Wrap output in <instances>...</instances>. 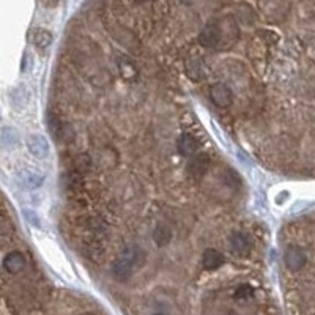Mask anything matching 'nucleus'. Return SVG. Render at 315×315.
<instances>
[{
    "mask_svg": "<svg viewBox=\"0 0 315 315\" xmlns=\"http://www.w3.org/2000/svg\"><path fill=\"white\" fill-rule=\"evenodd\" d=\"M240 20L235 13L210 19L198 34V43L206 49H220L234 44L240 36Z\"/></svg>",
    "mask_w": 315,
    "mask_h": 315,
    "instance_id": "1",
    "label": "nucleus"
},
{
    "mask_svg": "<svg viewBox=\"0 0 315 315\" xmlns=\"http://www.w3.org/2000/svg\"><path fill=\"white\" fill-rule=\"evenodd\" d=\"M140 256H144V252L140 250V248L138 246H128L124 248L120 256L117 257V260L114 262V276L117 278L118 280H124L131 276V272L134 270V266L139 264Z\"/></svg>",
    "mask_w": 315,
    "mask_h": 315,
    "instance_id": "2",
    "label": "nucleus"
},
{
    "mask_svg": "<svg viewBox=\"0 0 315 315\" xmlns=\"http://www.w3.org/2000/svg\"><path fill=\"white\" fill-rule=\"evenodd\" d=\"M284 260H286V266L293 271V272H300L304 266L308 265L309 257L308 252L304 250L301 246L292 244L286 249V254H284Z\"/></svg>",
    "mask_w": 315,
    "mask_h": 315,
    "instance_id": "3",
    "label": "nucleus"
},
{
    "mask_svg": "<svg viewBox=\"0 0 315 315\" xmlns=\"http://www.w3.org/2000/svg\"><path fill=\"white\" fill-rule=\"evenodd\" d=\"M210 96H212L213 102L220 109H227V108L232 106V102H234L232 88H230L228 86H226V84H222V82L214 84V86L210 87Z\"/></svg>",
    "mask_w": 315,
    "mask_h": 315,
    "instance_id": "4",
    "label": "nucleus"
},
{
    "mask_svg": "<svg viewBox=\"0 0 315 315\" xmlns=\"http://www.w3.org/2000/svg\"><path fill=\"white\" fill-rule=\"evenodd\" d=\"M210 166H212V160H210V156L206 153H197V154L191 156V160H189L188 172L194 178H200L208 172Z\"/></svg>",
    "mask_w": 315,
    "mask_h": 315,
    "instance_id": "5",
    "label": "nucleus"
},
{
    "mask_svg": "<svg viewBox=\"0 0 315 315\" xmlns=\"http://www.w3.org/2000/svg\"><path fill=\"white\" fill-rule=\"evenodd\" d=\"M49 130L52 134H54V138L62 142H70V140H72V138H74V132H72L71 126L63 123L60 118L54 117V115L49 118Z\"/></svg>",
    "mask_w": 315,
    "mask_h": 315,
    "instance_id": "6",
    "label": "nucleus"
},
{
    "mask_svg": "<svg viewBox=\"0 0 315 315\" xmlns=\"http://www.w3.org/2000/svg\"><path fill=\"white\" fill-rule=\"evenodd\" d=\"M27 148L38 160H44L49 154V144L41 134H32L27 138Z\"/></svg>",
    "mask_w": 315,
    "mask_h": 315,
    "instance_id": "7",
    "label": "nucleus"
},
{
    "mask_svg": "<svg viewBox=\"0 0 315 315\" xmlns=\"http://www.w3.org/2000/svg\"><path fill=\"white\" fill-rule=\"evenodd\" d=\"M26 264H27L26 256L19 250L8 252L4 258V268L6 272H10V274H18V272H20L26 268Z\"/></svg>",
    "mask_w": 315,
    "mask_h": 315,
    "instance_id": "8",
    "label": "nucleus"
},
{
    "mask_svg": "<svg viewBox=\"0 0 315 315\" xmlns=\"http://www.w3.org/2000/svg\"><path fill=\"white\" fill-rule=\"evenodd\" d=\"M52 40H54V36H52V34L48 28L35 27L28 32V41L40 50L48 49L52 43Z\"/></svg>",
    "mask_w": 315,
    "mask_h": 315,
    "instance_id": "9",
    "label": "nucleus"
},
{
    "mask_svg": "<svg viewBox=\"0 0 315 315\" xmlns=\"http://www.w3.org/2000/svg\"><path fill=\"white\" fill-rule=\"evenodd\" d=\"M202 265L208 271H214L224 265V256L216 249H206L202 256Z\"/></svg>",
    "mask_w": 315,
    "mask_h": 315,
    "instance_id": "10",
    "label": "nucleus"
},
{
    "mask_svg": "<svg viewBox=\"0 0 315 315\" xmlns=\"http://www.w3.org/2000/svg\"><path fill=\"white\" fill-rule=\"evenodd\" d=\"M186 74L192 80H202L206 74V68L204 65V62L198 58L186 60Z\"/></svg>",
    "mask_w": 315,
    "mask_h": 315,
    "instance_id": "11",
    "label": "nucleus"
},
{
    "mask_svg": "<svg viewBox=\"0 0 315 315\" xmlns=\"http://www.w3.org/2000/svg\"><path fill=\"white\" fill-rule=\"evenodd\" d=\"M198 148V142L192 138L191 134H183L180 139H178V152L183 156H194V153Z\"/></svg>",
    "mask_w": 315,
    "mask_h": 315,
    "instance_id": "12",
    "label": "nucleus"
},
{
    "mask_svg": "<svg viewBox=\"0 0 315 315\" xmlns=\"http://www.w3.org/2000/svg\"><path fill=\"white\" fill-rule=\"evenodd\" d=\"M230 246H232V250L235 254H248L250 249V240L248 235L244 234H234L232 238H230Z\"/></svg>",
    "mask_w": 315,
    "mask_h": 315,
    "instance_id": "13",
    "label": "nucleus"
},
{
    "mask_svg": "<svg viewBox=\"0 0 315 315\" xmlns=\"http://www.w3.org/2000/svg\"><path fill=\"white\" fill-rule=\"evenodd\" d=\"M19 178H20V183H22L26 188H38L43 183L44 176L38 174L36 170H30V169H24L19 172Z\"/></svg>",
    "mask_w": 315,
    "mask_h": 315,
    "instance_id": "14",
    "label": "nucleus"
},
{
    "mask_svg": "<svg viewBox=\"0 0 315 315\" xmlns=\"http://www.w3.org/2000/svg\"><path fill=\"white\" fill-rule=\"evenodd\" d=\"M170 238H172V232H170V228H169V227L164 226V224L156 226L154 232H153V240L156 241V244H158V246H166V244H169Z\"/></svg>",
    "mask_w": 315,
    "mask_h": 315,
    "instance_id": "15",
    "label": "nucleus"
},
{
    "mask_svg": "<svg viewBox=\"0 0 315 315\" xmlns=\"http://www.w3.org/2000/svg\"><path fill=\"white\" fill-rule=\"evenodd\" d=\"M2 144L8 148H12L13 145L18 144V134L13 128H8V126L2 128Z\"/></svg>",
    "mask_w": 315,
    "mask_h": 315,
    "instance_id": "16",
    "label": "nucleus"
},
{
    "mask_svg": "<svg viewBox=\"0 0 315 315\" xmlns=\"http://www.w3.org/2000/svg\"><path fill=\"white\" fill-rule=\"evenodd\" d=\"M252 296H254V290H252V287L248 286V284H243V286H240L235 290V298L238 300H249Z\"/></svg>",
    "mask_w": 315,
    "mask_h": 315,
    "instance_id": "17",
    "label": "nucleus"
},
{
    "mask_svg": "<svg viewBox=\"0 0 315 315\" xmlns=\"http://www.w3.org/2000/svg\"><path fill=\"white\" fill-rule=\"evenodd\" d=\"M60 2H62V0H41V4H43L46 8H54V6H57Z\"/></svg>",
    "mask_w": 315,
    "mask_h": 315,
    "instance_id": "18",
    "label": "nucleus"
},
{
    "mask_svg": "<svg viewBox=\"0 0 315 315\" xmlns=\"http://www.w3.org/2000/svg\"><path fill=\"white\" fill-rule=\"evenodd\" d=\"M86 315H94V314H86Z\"/></svg>",
    "mask_w": 315,
    "mask_h": 315,
    "instance_id": "19",
    "label": "nucleus"
},
{
    "mask_svg": "<svg viewBox=\"0 0 315 315\" xmlns=\"http://www.w3.org/2000/svg\"><path fill=\"white\" fill-rule=\"evenodd\" d=\"M154 315H161V314H154Z\"/></svg>",
    "mask_w": 315,
    "mask_h": 315,
    "instance_id": "20",
    "label": "nucleus"
}]
</instances>
